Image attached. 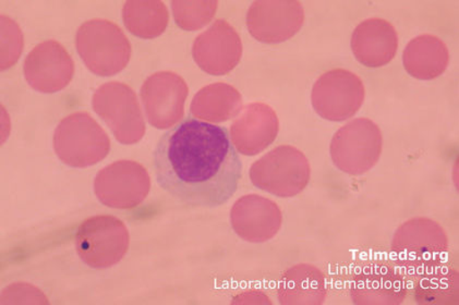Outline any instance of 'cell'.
<instances>
[{
  "label": "cell",
  "mask_w": 459,
  "mask_h": 305,
  "mask_svg": "<svg viewBox=\"0 0 459 305\" xmlns=\"http://www.w3.org/2000/svg\"><path fill=\"white\" fill-rule=\"evenodd\" d=\"M153 167L159 186L191 208H214L229 202L242 176L229 130L191 116L161 136Z\"/></svg>",
  "instance_id": "1"
},
{
  "label": "cell",
  "mask_w": 459,
  "mask_h": 305,
  "mask_svg": "<svg viewBox=\"0 0 459 305\" xmlns=\"http://www.w3.org/2000/svg\"><path fill=\"white\" fill-rule=\"evenodd\" d=\"M75 47L90 72L109 77L127 67L131 45L121 29L112 21L93 19L81 26Z\"/></svg>",
  "instance_id": "2"
},
{
  "label": "cell",
  "mask_w": 459,
  "mask_h": 305,
  "mask_svg": "<svg viewBox=\"0 0 459 305\" xmlns=\"http://www.w3.org/2000/svg\"><path fill=\"white\" fill-rule=\"evenodd\" d=\"M58 158L70 167L93 166L108 157L110 141L88 113H74L60 122L54 136Z\"/></svg>",
  "instance_id": "3"
},
{
  "label": "cell",
  "mask_w": 459,
  "mask_h": 305,
  "mask_svg": "<svg viewBox=\"0 0 459 305\" xmlns=\"http://www.w3.org/2000/svg\"><path fill=\"white\" fill-rule=\"evenodd\" d=\"M129 243L124 222L109 215L85 219L75 233L79 258L93 269L109 268L119 263L127 253Z\"/></svg>",
  "instance_id": "4"
},
{
  "label": "cell",
  "mask_w": 459,
  "mask_h": 305,
  "mask_svg": "<svg viewBox=\"0 0 459 305\" xmlns=\"http://www.w3.org/2000/svg\"><path fill=\"white\" fill-rule=\"evenodd\" d=\"M254 186L280 198L300 193L310 180V165L304 153L290 145H281L252 165Z\"/></svg>",
  "instance_id": "5"
},
{
  "label": "cell",
  "mask_w": 459,
  "mask_h": 305,
  "mask_svg": "<svg viewBox=\"0 0 459 305\" xmlns=\"http://www.w3.org/2000/svg\"><path fill=\"white\" fill-rule=\"evenodd\" d=\"M382 144V133L375 123L356 119L335 133L331 157L342 172L359 176L379 162Z\"/></svg>",
  "instance_id": "6"
},
{
  "label": "cell",
  "mask_w": 459,
  "mask_h": 305,
  "mask_svg": "<svg viewBox=\"0 0 459 305\" xmlns=\"http://www.w3.org/2000/svg\"><path fill=\"white\" fill-rule=\"evenodd\" d=\"M94 112L120 143L134 144L145 133V124L137 95L128 85L120 82L105 83L93 95Z\"/></svg>",
  "instance_id": "7"
},
{
  "label": "cell",
  "mask_w": 459,
  "mask_h": 305,
  "mask_svg": "<svg viewBox=\"0 0 459 305\" xmlns=\"http://www.w3.org/2000/svg\"><path fill=\"white\" fill-rule=\"evenodd\" d=\"M392 249L398 264L417 272L441 262L447 250V237L440 225L431 219L413 218L397 229Z\"/></svg>",
  "instance_id": "8"
},
{
  "label": "cell",
  "mask_w": 459,
  "mask_h": 305,
  "mask_svg": "<svg viewBox=\"0 0 459 305\" xmlns=\"http://www.w3.org/2000/svg\"><path fill=\"white\" fill-rule=\"evenodd\" d=\"M148 172L134 161H119L103 168L94 180V192L106 207L119 209L137 208L150 192Z\"/></svg>",
  "instance_id": "9"
},
{
  "label": "cell",
  "mask_w": 459,
  "mask_h": 305,
  "mask_svg": "<svg viewBox=\"0 0 459 305\" xmlns=\"http://www.w3.org/2000/svg\"><path fill=\"white\" fill-rule=\"evenodd\" d=\"M311 99L322 118L344 122L359 111L365 99V87L355 73L335 69L317 80Z\"/></svg>",
  "instance_id": "10"
},
{
  "label": "cell",
  "mask_w": 459,
  "mask_h": 305,
  "mask_svg": "<svg viewBox=\"0 0 459 305\" xmlns=\"http://www.w3.org/2000/svg\"><path fill=\"white\" fill-rule=\"evenodd\" d=\"M304 22V7L295 0H260L247 13L250 34L266 44L287 41L300 31Z\"/></svg>",
  "instance_id": "11"
},
{
  "label": "cell",
  "mask_w": 459,
  "mask_h": 305,
  "mask_svg": "<svg viewBox=\"0 0 459 305\" xmlns=\"http://www.w3.org/2000/svg\"><path fill=\"white\" fill-rule=\"evenodd\" d=\"M188 87L174 72L152 74L141 89L146 118L156 129H168L178 123L185 114Z\"/></svg>",
  "instance_id": "12"
},
{
  "label": "cell",
  "mask_w": 459,
  "mask_h": 305,
  "mask_svg": "<svg viewBox=\"0 0 459 305\" xmlns=\"http://www.w3.org/2000/svg\"><path fill=\"white\" fill-rule=\"evenodd\" d=\"M24 77L40 93H56L72 81L74 64L62 44L48 39L33 48L24 60Z\"/></svg>",
  "instance_id": "13"
},
{
  "label": "cell",
  "mask_w": 459,
  "mask_h": 305,
  "mask_svg": "<svg viewBox=\"0 0 459 305\" xmlns=\"http://www.w3.org/2000/svg\"><path fill=\"white\" fill-rule=\"evenodd\" d=\"M242 43L239 34L225 20H216L195 38L193 47L195 62L212 76H224L239 64Z\"/></svg>",
  "instance_id": "14"
},
{
  "label": "cell",
  "mask_w": 459,
  "mask_h": 305,
  "mask_svg": "<svg viewBox=\"0 0 459 305\" xmlns=\"http://www.w3.org/2000/svg\"><path fill=\"white\" fill-rule=\"evenodd\" d=\"M407 292L405 277L390 262L373 261L363 265L351 282L355 304H401Z\"/></svg>",
  "instance_id": "15"
},
{
  "label": "cell",
  "mask_w": 459,
  "mask_h": 305,
  "mask_svg": "<svg viewBox=\"0 0 459 305\" xmlns=\"http://www.w3.org/2000/svg\"><path fill=\"white\" fill-rule=\"evenodd\" d=\"M231 226L246 241L264 242L273 238L281 226V212L276 203L260 195H245L234 204Z\"/></svg>",
  "instance_id": "16"
},
{
  "label": "cell",
  "mask_w": 459,
  "mask_h": 305,
  "mask_svg": "<svg viewBox=\"0 0 459 305\" xmlns=\"http://www.w3.org/2000/svg\"><path fill=\"white\" fill-rule=\"evenodd\" d=\"M280 123L269 105H248L230 129L231 142L239 153L255 157L275 141Z\"/></svg>",
  "instance_id": "17"
},
{
  "label": "cell",
  "mask_w": 459,
  "mask_h": 305,
  "mask_svg": "<svg viewBox=\"0 0 459 305\" xmlns=\"http://www.w3.org/2000/svg\"><path fill=\"white\" fill-rule=\"evenodd\" d=\"M397 47L396 30L385 19H368L352 33V53L366 67L385 66L395 57Z\"/></svg>",
  "instance_id": "18"
},
{
  "label": "cell",
  "mask_w": 459,
  "mask_h": 305,
  "mask_svg": "<svg viewBox=\"0 0 459 305\" xmlns=\"http://www.w3.org/2000/svg\"><path fill=\"white\" fill-rule=\"evenodd\" d=\"M450 54L441 38L423 34L408 43L403 54V67L411 76L432 80L446 72Z\"/></svg>",
  "instance_id": "19"
},
{
  "label": "cell",
  "mask_w": 459,
  "mask_h": 305,
  "mask_svg": "<svg viewBox=\"0 0 459 305\" xmlns=\"http://www.w3.org/2000/svg\"><path fill=\"white\" fill-rule=\"evenodd\" d=\"M241 107V95L235 88L225 83H214L195 95L191 103V114L195 118L220 123L236 117Z\"/></svg>",
  "instance_id": "20"
},
{
  "label": "cell",
  "mask_w": 459,
  "mask_h": 305,
  "mask_svg": "<svg viewBox=\"0 0 459 305\" xmlns=\"http://www.w3.org/2000/svg\"><path fill=\"white\" fill-rule=\"evenodd\" d=\"M123 19L130 33L140 38H159L169 26L168 7L159 0H129L123 9Z\"/></svg>",
  "instance_id": "21"
},
{
  "label": "cell",
  "mask_w": 459,
  "mask_h": 305,
  "mask_svg": "<svg viewBox=\"0 0 459 305\" xmlns=\"http://www.w3.org/2000/svg\"><path fill=\"white\" fill-rule=\"evenodd\" d=\"M415 294L418 303H446L458 294V273L446 265H430L415 272Z\"/></svg>",
  "instance_id": "22"
},
{
  "label": "cell",
  "mask_w": 459,
  "mask_h": 305,
  "mask_svg": "<svg viewBox=\"0 0 459 305\" xmlns=\"http://www.w3.org/2000/svg\"><path fill=\"white\" fill-rule=\"evenodd\" d=\"M219 3L209 2H171L176 23L186 31H196L206 26L214 18Z\"/></svg>",
  "instance_id": "23"
}]
</instances>
